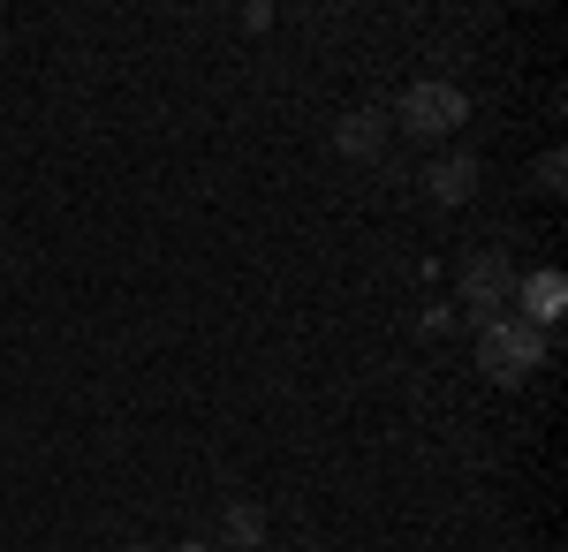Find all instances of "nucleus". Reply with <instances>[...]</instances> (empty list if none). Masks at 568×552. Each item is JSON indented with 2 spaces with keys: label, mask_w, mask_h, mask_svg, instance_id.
<instances>
[{
  "label": "nucleus",
  "mask_w": 568,
  "mask_h": 552,
  "mask_svg": "<svg viewBox=\"0 0 568 552\" xmlns=\"http://www.w3.org/2000/svg\"><path fill=\"white\" fill-rule=\"evenodd\" d=\"M220 538H227L235 552H258V538H265V514L251 508V500H235V508L220 514Z\"/></svg>",
  "instance_id": "0eeeda50"
},
{
  "label": "nucleus",
  "mask_w": 568,
  "mask_h": 552,
  "mask_svg": "<svg viewBox=\"0 0 568 552\" xmlns=\"http://www.w3.org/2000/svg\"><path fill=\"white\" fill-rule=\"evenodd\" d=\"M538 356H546V334L524 326V318H493L478 334V371L493 386H524L530 371H538Z\"/></svg>",
  "instance_id": "f257e3e1"
},
{
  "label": "nucleus",
  "mask_w": 568,
  "mask_h": 552,
  "mask_svg": "<svg viewBox=\"0 0 568 552\" xmlns=\"http://www.w3.org/2000/svg\"><path fill=\"white\" fill-rule=\"evenodd\" d=\"M561 303H568V288H561V273H530V288H524V326H554L561 318Z\"/></svg>",
  "instance_id": "423d86ee"
},
{
  "label": "nucleus",
  "mask_w": 568,
  "mask_h": 552,
  "mask_svg": "<svg viewBox=\"0 0 568 552\" xmlns=\"http://www.w3.org/2000/svg\"><path fill=\"white\" fill-rule=\"evenodd\" d=\"M508 296H516L508 251H470L463 257V310H470V334H485L493 318H508Z\"/></svg>",
  "instance_id": "f03ea898"
},
{
  "label": "nucleus",
  "mask_w": 568,
  "mask_h": 552,
  "mask_svg": "<svg viewBox=\"0 0 568 552\" xmlns=\"http://www.w3.org/2000/svg\"><path fill=\"white\" fill-rule=\"evenodd\" d=\"M334 152H342V160H379V152H387V114H379V106L342 114V122H334Z\"/></svg>",
  "instance_id": "20e7f679"
},
{
  "label": "nucleus",
  "mask_w": 568,
  "mask_h": 552,
  "mask_svg": "<svg viewBox=\"0 0 568 552\" xmlns=\"http://www.w3.org/2000/svg\"><path fill=\"white\" fill-rule=\"evenodd\" d=\"M258 552H265V545H258Z\"/></svg>",
  "instance_id": "6e6552de"
},
{
  "label": "nucleus",
  "mask_w": 568,
  "mask_h": 552,
  "mask_svg": "<svg viewBox=\"0 0 568 552\" xmlns=\"http://www.w3.org/2000/svg\"><path fill=\"white\" fill-rule=\"evenodd\" d=\"M463 114H470V99L455 84H439V76H425V84H409L402 91V136H425V144H439L447 129H463Z\"/></svg>",
  "instance_id": "7ed1b4c3"
},
{
  "label": "nucleus",
  "mask_w": 568,
  "mask_h": 552,
  "mask_svg": "<svg viewBox=\"0 0 568 552\" xmlns=\"http://www.w3.org/2000/svg\"><path fill=\"white\" fill-rule=\"evenodd\" d=\"M425 182H433L439 205H470V197H478V160H470V152H455V160H433V174H425Z\"/></svg>",
  "instance_id": "39448f33"
}]
</instances>
